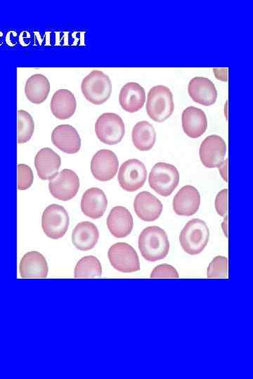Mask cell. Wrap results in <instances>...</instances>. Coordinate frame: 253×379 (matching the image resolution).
Segmentation results:
<instances>
[{
	"label": "cell",
	"mask_w": 253,
	"mask_h": 379,
	"mask_svg": "<svg viewBox=\"0 0 253 379\" xmlns=\"http://www.w3.org/2000/svg\"><path fill=\"white\" fill-rule=\"evenodd\" d=\"M188 93L194 102L204 106L214 105L218 99L214 83L204 77H195L189 81Z\"/></svg>",
	"instance_id": "obj_14"
},
{
	"label": "cell",
	"mask_w": 253,
	"mask_h": 379,
	"mask_svg": "<svg viewBox=\"0 0 253 379\" xmlns=\"http://www.w3.org/2000/svg\"><path fill=\"white\" fill-rule=\"evenodd\" d=\"M6 44L11 48L16 46L19 41V36L16 31L10 30L8 32L6 38Z\"/></svg>",
	"instance_id": "obj_33"
},
{
	"label": "cell",
	"mask_w": 253,
	"mask_h": 379,
	"mask_svg": "<svg viewBox=\"0 0 253 379\" xmlns=\"http://www.w3.org/2000/svg\"><path fill=\"white\" fill-rule=\"evenodd\" d=\"M53 144L67 154L77 153L81 148L80 137L73 126L61 124L57 126L52 134Z\"/></svg>",
	"instance_id": "obj_20"
},
{
	"label": "cell",
	"mask_w": 253,
	"mask_h": 379,
	"mask_svg": "<svg viewBox=\"0 0 253 379\" xmlns=\"http://www.w3.org/2000/svg\"><path fill=\"white\" fill-rule=\"evenodd\" d=\"M228 193L227 188L221 191L216 196L215 206L221 217H226L228 214Z\"/></svg>",
	"instance_id": "obj_32"
},
{
	"label": "cell",
	"mask_w": 253,
	"mask_h": 379,
	"mask_svg": "<svg viewBox=\"0 0 253 379\" xmlns=\"http://www.w3.org/2000/svg\"><path fill=\"white\" fill-rule=\"evenodd\" d=\"M151 278H179L178 271L172 266L161 264L156 266L151 274Z\"/></svg>",
	"instance_id": "obj_31"
},
{
	"label": "cell",
	"mask_w": 253,
	"mask_h": 379,
	"mask_svg": "<svg viewBox=\"0 0 253 379\" xmlns=\"http://www.w3.org/2000/svg\"><path fill=\"white\" fill-rule=\"evenodd\" d=\"M4 42V34L3 32L0 31V46L3 45Z\"/></svg>",
	"instance_id": "obj_38"
},
{
	"label": "cell",
	"mask_w": 253,
	"mask_h": 379,
	"mask_svg": "<svg viewBox=\"0 0 253 379\" xmlns=\"http://www.w3.org/2000/svg\"><path fill=\"white\" fill-rule=\"evenodd\" d=\"M200 205V195L192 186L182 187L174 197L173 206L174 212L181 217H191L196 215Z\"/></svg>",
	"instance_id": "obj_16"
},
{
	"label": "cell",
	"mask_w": 253,
	"mask_h": 379,
	"mask_svg": "<svg viewBox=\"0 0 253 379\" xmlns=\"http://www.w3.org/2000/svg\"><path fill=\"white\" fill-rule=\"evenodd\" d=\"M100 231L92 222H82L74 229L72 234V242L79 250L87 251L93 249L98 242Z\"/></svg>",
	"instance_id": "obj_23"
},
{
	"label": "cell",
	"mask_w": 253,
	"mask_h": 379,
	"mask_svg": "<svg viewBox=\"0 0 253 379\" xmlns=\"http://www.w3.org/2000/svg\"><path fill=\"white\" fill-rule=\"evenodd\" d=\"M209 239V228L204 221L199 219L189 221L180 235L182 248L191 256L200 254L206 247Z\"/></svg>",
	"instance_id": "obj_5"
},
{
	"label": "cell",
	"mask_w": 253,
	"mask_h": 379,
	"mask_svg": "<svg viewBox=\"0 0 253 379\" xmlns=\"http://www.w3.org/2000/svg\"><path fill=\"white\" fill-rule=\"evenodd\" d=\"M102 275V264L97 257L92 255L82 258L75 268V278H93Z\"/></svg>",
	"instance_id": "obj_27"
},
{
	"label": "cell",
	"mask_w": 253,
	"mask_h": 379,
	"mask_svg": "<svg viewBox=\"0 0 253 379\" xmlns=\"http://www.w3.org/2000/svg\"><path fill=\"white\" fill-rule=\"evenodd\" d=\"M222 227L225 233V235L227 238L228 237V216L227 215L225 217V220H224V222L223 223Z\"/></svg>",
	"instance_id": "obj_37"
},
{
	"label": "cell",
	"mask_w": 253,
	"mask_h": 379,
	"mask_svg": "<svg viewBox=\"0 0 253 379\" xmlns=\"http://www.w3.org/2000/svg\"><path fill=\"white\" fill-rule=\"evenodd\" d=\"M17 114V143L24 144L30 140L34 134L35 122L30 114L26 110H19Z\"/></svg>",
	"instance_id": "obj_28"
},
{
	"label": "cell",
	"mask_w": 253,
	"mask_h": 379,
	"mask_svg": "<svg viewBox=\"0 0 253 379\" xmlns=\"http://www.w3.org/2000/svg\"><path fill=\"white\" fill-rule=\"evenodd\" d=\"M182 128L191 139L202 137L207 129V119L204 111L194 106L186 108L182 115Z\"/></svg>",
	"instance_id": "obj_22"
},
{
	"label": "cell",
	"mask_w": 253,
	"mask_h": 379,
	"mask_svg": "<svg viewBox=\"0 0 253 379\" xmlns=\"http://www.w3.org/2000/svg\"><path fill=\"white\" fill-rule=\"evenodd\" d=\"M80 206L84 215L93 220H98L106 213L108 200L102 190L91 188L83 194Z\"/></svg>",
	"instance_id": "obj_17"
},
{
	"label": "cell",
	"mask_w": 253,
	"mask_h": 379,
	"mask_svg": "<svg viewBox=\"0 0 253 379\" xmlns=\"http://www.w3.org/2000/svg\"><path fill=\"white\" fill-rule=\"evenodd\" d=\"M111 266L118 271L130 273L140 271V262L136 250L129 244L118 242L108 252Z\"/></svg>",
	"instance_id": "obj_7"
},
{
	"label": "cell",
	"mask_w": 253,
	"mask_h": 379,
	"mask_svg": "<svg viewBox=\"0 0 253 379\" xmlns=\"http://www.w3.org/2000/svg\"><path fill=\"white\" fill-rule=\"evenodd\" d=\"M70 219L66 209L57 204L48 206L41 217V228L53 240L62 238L69 228Z\"/></svg>",
	"instance_id": "obj_6"
},
{
	"label": "cell",
	"mask_w": 253,
	"mask_h": 379,
	"mask_svg": "<svg viewBox=\"0 0 253 379\" xmlns=\"http://www.w3.org/2000/svg\"><path fill=\"white\" fill-rule=\"evenodd\" d=\"M180 180L177 167L162 162L153 166L149 176L151 188L162 197L170 196L178 188Z\"/></svg>",
	"instance_id": "obj_3"
},
{
	"label": "cell",
	"mask_w": 253,
	"mask_h": 379,
	"mask_svg": "<svg viewBox=\"0 0 253 379\" xmlns=\"http://www.w3.org/2000/svg\"><path fill=\"white\" fill-rule=\"evenodd\" d=\"M147 179L144 164L138 159L124 162L119 168L118 179L120 187L126 192H135L142 188Z\"/></svg>",
	"instance_id": "obj_8"
},
{
	"label": "cell",
	"mask_w": 253,
	"mask_h": 379,
	"mask_svg": "<svg viewBox=\"0 0 253 379\" xmlns=\"http://www.w3.org/2000/svg\"><path fill=\"white\" fill-rule=\"evenodd\" d=\"M79 179L73 171L65 168L49 182V189L56 199L66 202L74 198L79 191Z\"/></svg>",
	"instance_id": "obj_10"
},
{
	"label": "cell",
	"mask_w": 253,
	"mask_h": 379,
	"mask_svg": "<svg viewBox=\"0 0 253 379\" xmlns=\"http://www.w3.org/2000/svg\"><path fill=\"white\" fill-rule=\"evenodd\" d=\"M162 208V204L160 200L148 191L140 193L134 201L135 212L144 222H152L158 220Z\"/></svg>",
	"instance_id": "obj_18"
},
{
	"label": "cell",
	"mask_w": 253,
	"mask_h": 379,
	"mask_svg": "<svg viewBox=\"0 0 253 379\" xmlns=\"http://www.w3.org/2000/svg\"><path fill=\"white\" fill-rule=\"evenodd\" d=\"M50 88V83L46 76L42 74H35L26 81L25 95L29 101L39 105L47 100Z\"/></svg>",
	"instance_id": "obj_24"
},
{
	"label": "cell",
	"mask_w": 253,
	"mask_h": 379,
	"mask_svg": "<svg viewBox=\"0 0 253 379\" xmlns=\"http://www.w3.org/2000/svg\"><path fill=\"white\" fill-rule=\"evenodd\" d=\"M18 170V190L26 191L30 188L34 182V175L30 166L26 164H19Z\"/></svg>",
	"instance_id": "obj_30"
},
{
	"label": "cell",
	"mask_w": 253,
	"mask_h": 379,
	"mask_svg": "<svg viewBox=\"0 0 253 379\" xmlns=\"http://www.w3.org/2000/svg\"><path fill=\"white\" fill-rule=\"evenodd\" d=\"M19 41L22 47H28L30 44L31 37L28 31H22L19 36Z\"/></svg>",
	"instance_id": "obj_34"
},
{
	"label": "cell",
	"mask_w": 253,
	"mask_h": 379,
	"mask_svg": "<svg viewBox=\"0 0 253 379\" xmlns=\"http://www.w3.org/2000/svg\"><path fill=\"white\" fill-rule=\"evenodd\" d=\"M207 277L208 278H228V259L225 257L218 256L209 264Z\"/></svg>",
	"instance_id": "obj_29"
},
{
	"label": "cell",
	"mask_w": 253,
	"mask_h": 379,
	"mask_svg": "<svg viewBox=\"0 0 253 379\" xmlns=\"http://www.w3.org/2000/svg\"><path fill=\"white\" fill-rule=\"evenodd\" d=\"M132 139L135 148L140 151L151 150L156 142L153 126L147 121L138 122L133 130Z\"/></svg>",
	"instance_id": "obj_26"
},
{
	"label": "cell",
	"mask_w": 253,
	"mask_h": 379,
	"mask_svg": "<svg viewBox=\"0 0 253 379\" xmlns=\"http://www.w3.org/2000/svg\"><path fill=\"white\" fill-rule=\"evenodd\" d=\"M50 108L53 114L59 119L65 120L73 116L77 108L75 95L66 89L57 91L51 100Z\"/></svg>",
	"instance_id": "obj_25"
},
{
	"label": "cell",
	"mask_w": 253,
	"mask_h": 379,
	"mask_svg": "<svg viewBox=\"0 0 253 379\" xmlns=\"http://www.w3.org/2000/svg\"><path fill=\"white\" fill-rule=\"evenodd\" d=\"M118 158L110 150H100L92 159L91 172L94 177L100 182H106L113 179L118 173Z\"/></svg>",
	"instance_id": "obj_12"
},
{
	"label": "cell",
	"mask_w": 253,
	"mask_h": 379,
	"mask_svg": "<svg viewBox=\"0 0 253 379\" xmlns=\"http://www.w3.org/2000/svg\"><path fill=\"white\" fill-rule=\"evenodd\" d=\"M110 233L116 238H124L133 231L134 220L130 211L122 206L113 207L106 220Z\"/></svg>",
	"instance_id": "obj_15"
},
{
	"label": "cell",
	"mask_w": 253,
	"mask_h": 379,
	"mask_svg": "<svg viewBox=\"0 0 253 379\" xmlns=\"http://www.w3.org/2000/svg\"><path fill=\"white\" fill-rule=\"evenodd\" d=\"M81 91L88 101L96 106L102 105L111 96V79L104 72L94 70L82 79Z\"/></svg>",
	"instance_id": "obj_2"
},
{
	"label": "cell",
	"mask_w": 253,
	"mask_h": 379,
	"mask_svg": "<svg viewBox=\"0 0 253 379\" xmlns=\"http://www.w3.org/2000/svg\"><path fill=\"white\" fill-rule=\"evenodd\" d=\"M61 165L60 156L50 148H41L35 157L37 175L42 181H51L56 177Z\"/></svg>",
	"instance_id": "obj_13"
},
{
	"label": "cell",
	"mask_w": 253,
	"mask_h": 379,
	"mask_svg": "<svg viewBox=\"0 0 253 379\" xmlns=\"http://www.w3.org/2000/svg\"><path fill=\"white\" fill-rule=\"evenodd\" d=\"M146 102V92L137 82H129L122 88L119 95V103L126 112L135 113L140 110Z\"/></svg>",
	"instance_id": "obj_21"
},
{
	"label": "cell",
	"mask_w": 253,
	"mask_h": 379,
	"mask_svg": "<svg viewBox=\"0 0 253 379\" xmlns=\"http://www.w3.org/2000/svg\"><path fill=\"white\" fill-rule=\"evenodd\" d=\"M174 95L170 89L163 86L152 88L149 92L147 111L149 117L156 122H163L174 112Z\"/></svg>",
	"instance_id": "obj_4"
},
{
	"label": "cell",
	"mask_w": 253,
	"mask_h": 379,
	"mask_svg": "<svg viewBox=\"0 0 253 379\" xmlns=\"http://www.w3.org/2000/svg\"><path fill=\"white\" fill-rule=\"evenodd\" d=\"M219 172L226 183H228V159L224 160L223 164L218 167Z\"/></svg>",
	"instance_id": "obj_35"
},
{
	"label": "cell",
	"mask_w": 253,
	"mask_h": 379,
	"mask_svg": "<svg viewBox=\"0 0 253 379\" xmlns=\"http://www.w3.org/2000/svg\"><path fill=\"white\" fill-rule=\"evenodd\" d=\"M214 71L218 79L224 81H227V68H215Z\"/></svg>",
	"instance_id": "obj_36"
},
{
	"label": "cell",
	"mask_w": 253,
	"mask_h": 379,
	"mask_svg": "<svg viewBox=\"0 0 253 379\" xmlns=\"http://www.w3.org/2000/svg\"><path fill=\"white\" fill-rule=\"evenodd\" d=\"M95 133L99 140L106 145H116L121 142L125 134L124 124L117 114L106 113L97 119Z\"/></svg>",
	"instance_id": "obj_9"
},
{
	"label": "cell",
	"mask_w": 253,
	"mask_h": 379,
	"mask_svg": "<svg viewBox=\"0 0 253 379\" xmlns=\"http://www.w3.org/2000/svg\"><path fill=\"white\" fill-rule=\"evenodd\" d=\"M138 244L142 257L150 262L164 260L171 247L167 233L158 226L144 229L139 237Z\"/></svg>",
	"instance_id": "obj_1"
},
{
	"label": "cell",
	"mask_w": 253,
	"mask_h": 379,
	"mask_svg": "<svg viewBox=\"0 0 253 379\" xmlns=\"http://www.w3.org/2000/svg\"><path fill=\"white\" fill-rule=\"evenodd\" d=\"M226 153V142L218 135L207 137L199 149L200 161L209 168H218L224 162Z\"/></svg>",
	"instance_id": "obj_11"
},
{
	"label": "cell",
	"mask_w": 253,
	"mask_h": 379,
	"mask_svg": "<svg viewBox=\"0 0 253 379\" xmlns=\"http://www.w3.org/2000/svg\"><path fill=\"white\" fill-rule=\"evenodd\" d=\"M48 271L49 268L46 257L37 251L26 253L20 262L19 272L23 278H46Z\"/></svg>",
	"instance_id": "obj_19"
}]
</instances>
